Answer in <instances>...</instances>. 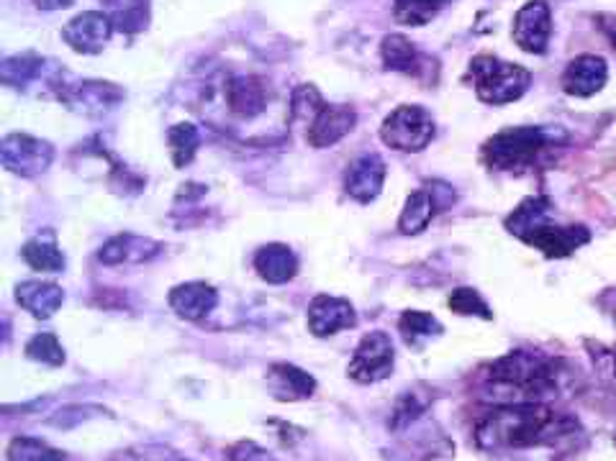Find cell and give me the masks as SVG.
<instances>
[{
	"label": "cell",
	"instance_id": "cell-22",
	"mask_svg": "<svg viewBox=\"0 0 616 461\" xmlns=\"http://www.w3.org/2000/svg\"><path fill=\"white\" fill-rule=\"evenodd\" d=\"M442 211L440 203H436L432 187H421V190L411 192L404 205V213H401L398 228L401 234H421L429 226V221L434 219V213Z\"/></svg>",
	"mask_w": 616,
	"mask_h": 461
},
{
	"label": "cell",
	"instance_id": "cell-23",
	"mask_svg": "<svg viewBox=\"0 0 616 461\" xmlns=\"http://www.w3.org/2000/svg\"><path fill=\"white\" fill-rule=\"evenodd\" d=\"M106 16L113 28L126 34H136L149 24V0H103Z\"/></svg>",
	"mask_w": 616,
	"mask_h": 461
},
{
	"label": "cell",
	"instance_id": "cell-30",
	"mask_svg": "<svg viewBox=\"0 0 616 461\" xmlns=\"http://www.w3.org/2000/svg\"><path fill=\"white\" fill-rule=\"evenodd\" d=\"M444 0H396V18L408 26H421L432 21Z\"/></svg>",
	"mask_w": 616,
	"mask_h": 461
},
{
	"label": "cell",
	"instance_id": "cell-29",
	"mask_svg": "<svg viewBox=\"0 0 616 461\" xmlns=\"http://www.w3.org/2000/svg\"><path fill=\"white\" fill-rule=\"evenodd\" d=\"M26 357L34 362L60 366L64 364V349L54 334H37L26 344Z\"/></svg>",
	"mask_w": 616,
	"mask_h": 461
},
{
	"label": "cell",
	"instance_id": "cell-18",
	"mask_svg": "<svg viewBox=\"0 0 616 461\" xmlns=\"http://www.w3.org/2000/svg\"><path fill=\"white\" fill-rule=\"evenodd\" d=\"M19 306L34 315V319H52L64 302L60 285L45 283V279H28L16 287Z\"/></svg>",
	"mask_w": 616,
	"mask_h": 461
},
{
	"label": "cell",
	"instance_id": "cell-13",
	"mask_svg": "<svg viewBox=\"0 0 616 461\" xmlns=\"http://www.w3.org/2000/svg\"><path fill=\"white\" fill-rule=\"evenodd\" d=\"M606 77H608V67L604 57L580 54L563 72V90L576 98L596 96V92L606 85Z\"/></svg>",
	"mask_w": 616,
	"mask_h": 461
},
{
	"label": "cell",
	"instance_id": "cell-4",
	"mask_svg": "<svg viewBox=\"0 0 616 461\" xmlns=\"http://www.w3.org/2000/svg\"><path fill=\"white\" fill-rule=\"evenodd\" d=\"M553 144L542 128H506L485 144V162L496 170H521L532 164Z\"/></svg>",
	"mask_w": 616,
	"mask_h": 461
},
{
	"label": "cell",
	"instance_id": "cell-32",
	"mask_svg": "<svg viewBox=\"0 0 616 461\" xmlns=\"http://www.w3.org/2000/svg\"><path fill=\"white\" fill-rule=\"evenodd\" d=\"M327 103L321 100L319 96V90L313 88V85H300V88L293 92V100H291V115L293 119H308V121H313L319 115L321 108H324Z\"/></svg>",
	"mask_w": 616,
	"mask_h": 461
},
{
	"label": "cell",
	"instance_id": "cell-3",
	"mask_svg": "<svg viewBox=\"0 0 616 461\" xmlns=\"http://www.w3.org/2000/svg\"><path fill=\"white\" fill-rule=\"evenodd\" d=\"M491 382L504 387H517L525 395H542L555 387L557 364L537 354H508L491 366Z\"/></svg>",
	"mask_w": 616,
	"mask_h": 461
},
{
	"label": "cell",
	"instance_id": "cell-34",
	"mask_svg": "<svg viewBox=\"0 0 616 461\" xmlns=\"http://www.w3.org/2000/svg\"><path fill=\"white\" fill-rule=\"evenodd\" d=\"M34 3L45 11H60V9H70L75 0H34Z\"/></svg>",
	"mask_w": 616,
	"mask_h": 461
},
{
	"label": "cell",
	"instance_id": "cell-26",
	"mask_svg": "<svg viewBox=\"0 0 616 461\" xmlns=\"http://www.w3.org/2000/svg\"><path fill=\"white\" fill-rule=\"evenodd\" d=\"M398 331L408 346H419L421 341H427V338L442 334V326L434 315L424 311H408L401 315Z\"/></svg>",
	"mask_w": 616,
	"mask_h": 461
},
{
	"label": "cell",
	"instance_id": "cell-8",
	"mask_svg": "<svg viewBox=\"0 0 616 461\" xmlns=\"http://www.w3.org/2000/svg\"><path fill=\"white\" fill-rule=\"evenodd\" d=\"M553 36V11L544 0H529L514 18V41L521 52L544 54Z\"/></svg>",
	"mask_w": 616,
	"mask_h": 461
},
{
	"label": "cell",
	"instance_id": "cell-19",
	"mask_svg": "<svg viewBox=\"0 0 616 461\" xmlns=\"http://www.w3.org/2000/svg\"><path fill=\"white\" fill-rule=\"evenodd\" d=\"M60 98L67 105H73L75 111H83L90 115V113L109 111V108L116 105L124 96H121V90L116 88V85L88 80V83H81V85H75V88L60 92Z\"/></svg>",
	"mask_w": 616,
	"mask_h": 461
},
{
	"label": "cell",
	"instance_id": "cell-31",
	"mask_svg": "<svg viewBox=\"0 0 616 461\" xmlns=\"http://www.w3.org/2000/svg\"><path fill=\"white\" fill-rule=\"evenodd\" d=\"M449 308H453L457 315H478V319L485 321L493 319L491 308L485 306V300L476 290H470V287H460V290L449 295Z\"/></svg>",
	"mask_w": 616,
	"mask_h": 461
},
{
	"label": "cell",
	"instance_id": "cell-35",
	"mask_svg": "<svg viewBox=\"0 0 616 461\" xmlns=\"http://www.w3.org/2000/svg\"><path fill=\"white\" fill-rule=\"evenodd\" d=\"M614 21V18H612ZM604 32L608 34V39H612V45L616 49V21H614V26H604Z\"/></svg>",
	"mask_w": 616,
	"mask_h": 461
},
{
	"label": "cell",
	"instance_id": "cell-33",
	"mask_svg": "<svg viewBox=\"0 0 616 461\" xmlns=\"http://www.w3.org/2000/svg\"><path fill=\"white\" fill-rule=\"evenodd\" d=\"M229 459L232 461H275L270 451H264L262 446L255 441H239L229 449Z\"/></svg>",
	"mask_w": 616,
	"mask_h": 461
},
{
	"label": "cell",
	"instance_id": "cell-25",
	"mask_svg": "<svg viewBox=\"0 0 616 461\" xmlns=\"http://www.w3.org/2000/svg\"><path fill=\"white\" fill-rule=\"evenodd\" d=\"M21 254H24L26 264L37 272H62L64 270V254L57 249L52 234L32 239Z\"/></svg>",
	"mask_w": 616,
	"mask_h": 461
},
{
	"label": "cell",
	"instance_id": "cell-2",
	"mask_svg": "<svg viewBox=\"0 0 616 461\" xmlns=\"http://www.w3.org/2000/svg\"><path fill=\"white\" fill-rule=\"evenodd\" d=\"M472 83H476V92L483 103L489 105H506L514 103L525 96L529 83H532V72L521 64H512L498 60V57H476L470 64Z\"/></svg>",
	"mask_w": 616,
	"mask_h": 461
},
{
	"label": "cell",
	"instance_id": "cell-16",
	"mask_svg": "<svg viewBox=\"0 0 616 461\" xmlns=\"http://www.w3.org/2000/svg\"><path fill=\"white\" fill-rule=\"evenodd\" d=\"M162 251V244L136 234H121L100 249L98 259L103 264H141L155 259Z\"/></svg>",
	"mask_w": 616,
	"mask_h": 461
},
{
	"label": "cell",
	"instance_id": "cell-10",
	"mask_svg": "<svg viewBox=\"0 0 616 461\" xmlns=\"http://www.w3.org/2000/svg\"><path fill=\"white\" fill-rule=\"evenodd\" d=\"M357 323L355 308L347 300L332 298V295H317L308 306V328L313 336L327 338L340 331L353 328Z\"/></svg>",
	"mask_w": 616,
	"mask_h": 461
},
{
	"label": "cell",
	"instance_id": "cell-12",
	"mask_svg": "<svg viewBox=\"0 0 616 461\" xmlns=\"http://www.w3.org/2000/svg\"><path fill=\"white\" fill-rule=\"evenodd\" d=\"M355 124H357V113L349 105H324L317 119L308 124L306 141L311 144L313 149L334 147L336 141H342L349 132H353Z\"/></svg>",
	"mask_w": 616,
	"mask_h": 461
},
{
	"label": "cell",
	"instance_id": "cell-20",
	"mask_svg": "<svg viewBox=\"0 0 616 461\" xmlns=\"http://www.w3.org/2000/svg\"><path fill=\"white\" fill-rule=\"evenodd\" d=\"M170 308L177 315L188 321H200L206 319L213 308H217L219 295L211 285L206 283H188V285H177L173 292H170Z\"/></svg>",
	"mask_w": 616,
	"mask_h": 461
},
{
	"label": "cell",
	"instance_id": "cell-21",
	"mask_svg": "<svg viewBox=\"0 0 616 461\" xmlns=\"http://www.w3.org/2000/svg\"><path fill=\"white\" fill-rule=\"evenodd\" d=\"M255 270L270 285H285L296 277L298 259L285 244H268L255 254Z\"/></svg>",
	"mask_w": 616,
	"mask_h": 461
},
{
	"label": "cell",
	"instance_id": "cell-5",
	"mask_svg": "<svg viewBox=\"0 0 616 461\" xmlns=\"http://www.w3.org/2000/svg\"><path fill=\"white\" fill-rule=\"evenodd\" d=\"M381 139L396 151H421L434 139V119L421 105H401L383 121Z\"/></svg>",
	"mask_w": 616,
	"mask_h": 461
},
{
	"label": "cell",
	"instance_id": "cell-14",
	"mask_svg": "<svg viewBox=\"0 0 616 461\" xmlns=\"http://www.w3.org/2000/svg\"><path fill=\"white\" fill-rule=\"evenodd\" d=\"M385 183V162L378 154H362L349 164L345 177V190L357 203H370L381 196Z\"/></svg>",
	"mask_w": 616,
	"mask_h": 461
},
{
	"label": "cell",
	"instance_id": "cell-15",
	"mask_svg": "<svg viewBox=\"0 0 616 461\" xmlns=\"http://www.w3.org/2000/svg\"><path fill=\"white\" fill-rule=\"evenodd\" d=\"M226 105L239 119H255L268 105V88L260 77L242 75L226 85Z\"/></svg>",
	"mask_w": 616,
	"mask_h": 461
},
{
	"label": "cell",
	"instance_id": "cell-9",
	"mask_svg": "<svg viewBox=\"0 0 616 461\" xmlns=\"http://www.w3.org/2000/svg\"><path fill=\"white\" fill-rule=\"evenodd\" d=\"M113 34V24L106 13L85 11L62 28V39L81 54L103 52Z\"/></svg>",
	"mask_w": 616,
	"mask_h": 461
},
{
	"label": "cell",
	"instance_id": "cell-7",
	"mask_svg": "<svg viewBox=\"0 0 616 461\" xmlns=\"http://www.w3.org/2000/svg\"><path fill=\"white\" fill-rule=\"evenodd\" d=\"M0 160L3 167L16 172L21 177H37L49 170L54 160V149L49 141L34 139L26 134H11L0 144Z\"/></svg>",
	"mask_w": 616,
	"mask_h": 461
},
{
	"label": "cell",
	"instance_id": "cell-24",
	"mask_svg": "<svg viewBox=\"0 0 616 461\" xmlns=\"http://www.w3.org/2000/svg\"><path fill=\"white\" fill-rule=\"evenodd\" d=\"M381 54H383L385 67L404 72V75H419L421 62H424V60H421V54L417 52V47H414L411 41H408L406 36H401V34L385 36Z\"/></svg>",
	"mask_w": 616,
	"mask_h": 461
},
{
	"label": "cell",
	"instance_id": "cell-28",
	"mask_svg": "<svg viewBox=\"0 0 616 461\" xmlns=\"http://www.w3.org/2000/svg\"><path fill=\"white\" fill-rule=\"evenodd\" d=\"M64 453L52 446L39 441V438H13L9 446V461H62Z\"/></svg>",
	"mask_w": 616,
	"mask_h": 461
},
{
	"label": "cell",
	"instance_id": "cell-1",
	"mask_svg": "<svg viewBox=\"0 0 616 461\" xmlns=\"http://www.w3.org/2000/svg\"><path fill=\"white\" fill-rule=\"evenodd\" d=\"M568 428H572V423L555 415L547 406L521 402L485 415L476 436L485 449H525V446L555 441Z\"/></svg>",
	"mask_w": 616,
	"mask_h": 461
},
{
	"label": "cell",
	"instance_id": "cell-11",
	"mask_svg": "<svg viewBox=\"0 0 616 461\" xmlns=\"http://www.w3.org/2000/svg\"><path fill=\"white\" fill-rule=\"evenodd\" d=\"M521 239L540 249L544 257L560 259V257L572 254V251L583 247V244H589L591 234H589V228H583V226L563 228V226H544V223H540V226L527 230Z\"/></svg>",
	"mask_w": 616,
	"mask_h": 461
},
{
	"label": "cell",
	"instance_id": "cell-27",
	"mask_svg": "<svg viewBox=\"0 0 616 461\" xmlns=\"http://www.w3.org/2000/svg\"><path fill=\"white\" fill-rule=\"evenodd\" d=\"M168 141H170V151H173L175 167H185V164H190L193 157H196L200 134L193 124H177L170 128Z\"/></svg>",
	"mask_w": 616,
	"mask_h": 461
},
{
	"label": "cell",
	"instance_id": "cell-17",
	"mask_svg": "<svg viewBox=\"0 0 616 461\" xmlns=\"http://www.w3.org/2000/svg\"><path fill=\"white\" fill-rule=\"evenodd\" d=\"M268 387L275 400L296 402L311 398L317 390V379L293 364H275L268 372Z\"/></svg>",
	"mask_w": 616,
	"mask_h": 461
},
{
	"label": "cell",
	"instance_id": "cell-6",
	"mask_svg": "<svg viewBox=\"0 0 616 461\" xmlns=\"http://www.w3.org/2000/svg\"><path fill=\"white\" fill-rule=\"evenodd\" d=\"M396 364V351H393V341L383 331H372L365 334L362 341L357 344L353 362H349V377L360 385H372L381 382L393 372Z\"/></svg>",
	"mask_w": 616,
	"mask_h": 461
}]
</instances>
